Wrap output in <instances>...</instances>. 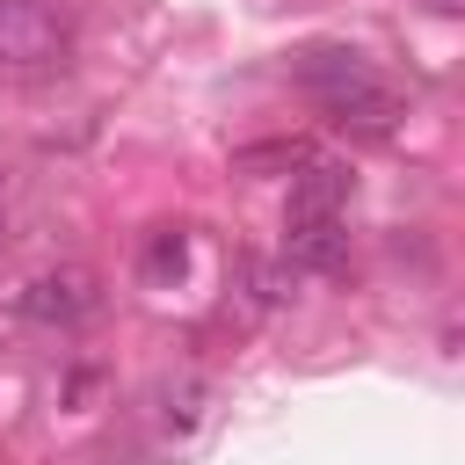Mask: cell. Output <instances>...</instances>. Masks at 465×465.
I'll use <instances>...</instances> for the list:
<instances>
[{"mask_svg": "<svg viewBox=\"0 0 465 465\" xmlns=\"http://www.w3.org/2000/svg\"><path fill=\"white\" fill-rule=\"evenodd\" d=\"M73 58V15L58 0H0V73H58Z\"/></svg>", "mask_w": 465, "mask_h": 465, "instance_id": "7a4b0ae2", "label": "cell"}, {"mask_svg": "<svg viewBox=\"0 0 465 465\" xmlns=\"http://www.w3.org/2000/svg\"><path fill=\"white\" fill-rule=\"evenodd\" d=\"M94 305H102V283H94V269H73V262L29 276V291H22V320H36V327H80Z\"/></svg>", "mask_w": 465, "mask_h": 465, "instance_id": "3957f363", "label": "cell"}, {"mask_svg": "<svg viewBox=\"0 0 465 465\" xmlns=\"http://www.w3.org/2000/svg\"><path fill=\"white\" fill-rule=\"evenodd\" d=\"M0 254H7V225H0Z\"/></svg>", "mask_w": 465, "mask_h": 465, "instance_id": "52a82bcc", "label": "cell"}, {"mask_svg": "<svg viewBox=\"0 0 465 465\" xmlns=\"http://www.w3.org/2000/svg\"><path fill=\"white\" fill-rule=\"evenodd\" d=\"M429 7H436V15H458V7H465V0H429Z\"/></svg>", "mask_w": 465, "mask_h": 465, "instance_id": "8992f818", "label": "cell"}, {"mask_svg": "<svg viewBox=\"0 0 465 465\" xmlns=\"http://www.w3.org/2000/svg\"><path fill=\"white\" fill-rule=\"evenodd\" d=\"M341 203H349V167L305 160L291 174V218H341Z\"/></svg>", "mask_w": 465, "mask_h": 465, "instance_id": "5b68a950", "label": "cell"}, {"mask_svg": "<svg viewBox=\"0 0 465 465\" xmlns=\"http://www.w3.org/2000/svg\"><path fill=\"white\" fill-rule=\"evenodd\" d=\"M283 262H291V269H312V276H334V269L349 262V232H341V218H291V232H283Z\"/></svg>", "mask_w": 465, "mask_h": 465, "instance_id": "277c9868", "label": "cell"}, {"mask_svg": "<svg viewBox=\"0 0 465 465\" xmlns=\"http://www.w3.org/2000/svg\"><path fill=\"white\" fill-rule=\"evenodd\" d=\"M298 87L327 109V124H341L349 138H392V124H400V94L356 58V51H341V44H312V51H298Z\"/></svg>", "mask_w": 465, "mask_h": 465, "instance_id": "6da1fadb", "label": "cell"}]
</instances>
